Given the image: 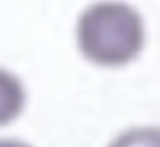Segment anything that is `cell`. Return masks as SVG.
Masks as SVG:
<instances>
[{
    "instance_id": "2",
    "label": "cell",
    "mask_w": 160,
    "mask_h": 147,
    "mask_svg": "<svg viewBox=\"0 0 160 147\" xmlns=\"http://www.w3.org/2000/svg\"><path fill=\"white\" fill-rule=\"evenodd\" d=\"M26 88L21 78L12 71L0 68V128L11 125L26 107Z\"/></svg>"
},
{
    "instance_id": "4",
    "label": "cell",
    "mask_w": 160,
    "mask_h": 147,
    "mask_svg": "<svg viewBox=\"0 0 160 147\" xmlns=\"http://www.w3.org/2000/svg\"><path fill=\"white\" fill-rule=\"evenodd\" d=\"M0 147H31V145L16 139H0Z\"/></svg>"
},
{
    "instance_id": "3",
    "label": "cell",
    "mask_w": 160,
    "mask_h": 147,
    "mask_svg": "<svg viewBox=\"0 0 160 147\" xmlns=\"http://www.w3.org/2000/svg\"><path fill=\"white\" fill-rule=\"evenodd\" d=\"M108 147H160V126H134L124 130Z\"/></svg>"
},
{
    "instance_id": "1",
    "label": "cell",
    "mask_w": 160,
    "mask_h": 147,
    "mask_svg": "<svg viewBox=\"0 0 160 147\" xmlns=\"http://www.w3.org/2000/svg\"><path fill=\"white\" fill-rule=\"evenodd\" d=\"M74 38L79 54L98 68H124L141 56L146 23L126 0H95L76 18Z\"/></svg>"
}]
</instances>
